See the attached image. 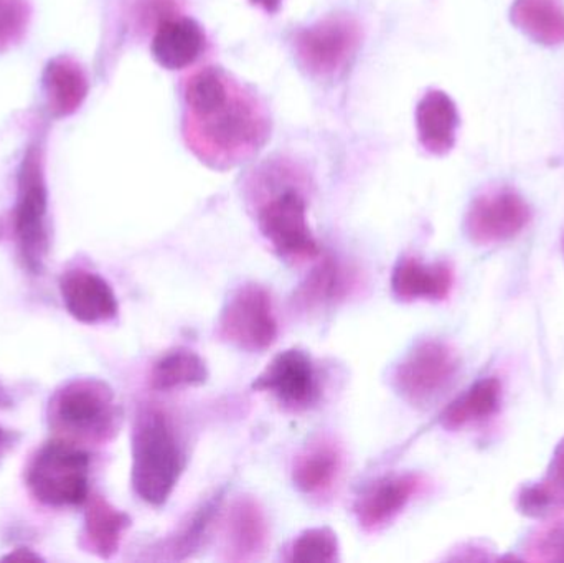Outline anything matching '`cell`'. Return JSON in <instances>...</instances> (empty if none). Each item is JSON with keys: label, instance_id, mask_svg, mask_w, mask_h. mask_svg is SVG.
<instances>
[{"label": "cell", "instance_id": "obj_18", "mask_svg": "<svg viewBox=\"0 0 564 563\" xmlns=\"http://www.w3.org/2000/svg\"><path fill=\"white\" fill-rule=\"evenodd\" d=\"M43 91L50 112L56 118H68L88 96V76L76 59L56 56L43 72Z\"/></svg>", "mask_w": 564, "mask_h": 563}, {"label": "cell", "instance_id": "obj_7", "mask_svg": "<svg viewBox=\"0 0 564 563\" xmlns=\"http://www.w3.org/2000/svg\"><path fill=\"white\" fill-rule=\"evenodd\" d=\"M459 370V357L447 343L414 344L391 372V386L411 405H426L444 392Z\"/></svg>", "mask_w": 564, "mask_h": 563}, {"label": "cell", "instance_id": "obj_15", "mask_svg": "<svg viewBox=\"0 0 564 563\" xmlns=\"http://www.w3.org/2000/svg\"><path fill=\"white\" fill-rule=\"evenodd\" d=\"M527 224V208L512 195L477 202L467 218V234L479 245L499 243L516 237Z\"/></svg>", "mask_w": 564, "mask_h": 563}, {"label": "cell", "instance_id": "obj_13", "mask_svg": "<svg viewBox=\"0 0 564 563\" xmlns=\"http://www.w3.org/2000/svg\"><path fill=\"white\" fill-rule=\"evenodd\" d=\"M207 46V36L200 23L191 17L165 13L158 20L151 52L162 68L184 69L194 65Z\"/></svg>", "mask_w": 564, "mask_h": 563}, {"label": "cell", "instance_id": "obj_2", "mask_svg": "<svg viewBox=\"0 0 564 563\" xmlns=\"http://www.w3.org/2000/svg\"><path fill=\"white\" fill-rule=\"evenodd\" d=\"M184 469L185 453L169 416L161 410H142L132 432L131 483L135 495L148 505L164 506Z\"/></svg>", "mask_w": 564, "mask_h": 563}, {"label": "cell", "instance_id": "obj_12", "mask_svg": "<svg viewBox=\"0 0 564 563\" xmlns=\"http://www.w3.org/2000/svg\"><path fill=\"white\" fill-rule=\"evenodd\" d=\"M59 293L69 316L79 323H108L118 316V297L111 284L91 271L73 270L63 274Z\"/></svg>", "mask_w": 564, "mask_h": 563}, {"label": "cell", "instance_id": "obj_4", "mask_svg": "<svg viewBox=\"0 0 564 563\" xmlns=\"http://www.w3.org/2000/svg\"><path fill=\"white\" fill-rule=\"evenodd\" d=\"M13 234L23 267L40 274L50 251L48 187L45 152L40 141L26 145L17 177Z\"/></svg>", "mask_w": 564, "mask_h": 563}, {"label": "cell", "instance_id": "obj_10", "mask_svg": "<svg viewBox=\"0 0 564 563\" xmlns=\"http://www.w3.org/2000/svg\"><path fill=\"white\" fill-rule=\"evenodd\" d=\"M257 392L271 393L284 409L301 412L318 399V379L311 357L301 349H288L273 357L254 379Z\"/></svg>", "mask_w": 564, "mask_h": 563}, {"label": "cell", "instance_id": "obj_14", "mask_svg": "<svg viewBox=\"0 0 564 563\" xmlns=\"http://www.w3.org/2000/svg\"><path fill=\"white\" fill-rule=\"evenodd\" d=\"M344 453L334 440L322 436L308 443L292 466V483L308 498H324L340 478Z\"/></svg>", "mask_w": 564, "mask_h": 563}, {"label": "cell", "instance_id": "obj_29", "mask_svg": "<svg viewBox=\"0 0 564 563\" xmlns=\"http://www.w3.org/2000/svg\"><path fill=\"white\" fill-rule=\"evenodd\" d=\"M19 442L20 433L0 426V465H2L3 459L9 456V453L19 445Z\"/></svg>", "mask_w": 564, "mask_h": 563}, {"label": "cell", "instance_id": "obj_22", "mask_svg": "<svg viewBox=\"0 0 564 563\" xmlns=\"http://www.w3.org/2000/svg\"><path fill=\"white\" fill-rule=\"evenodd\" d=\"M519 509L532 519L550 518L564 509V442L556 450L545 478L520 492Z\"/></svg>", "mask_w": 564, "mask_h": 563}, {"label": "cell", "instance_id": "obj_3", "mask_svg": "<svg viewBox=\"0 0 564 563\" xmlns=\"http://www.w3.org/2000/svg\"><path fill=\"white\" fill-rule=\"evenodd\" d=\"M50 422L68 442L106 443L115 439L121 409L108 383L76 379L56 390L50 400Z\"/></svg>", "mask_w": 564, "mask_h": 563}, {"label": "cell", "instance_id": "obj_24", "mask_svg": "<svg viewBox=\"0 0 564 563\" xmlns=\"http://www.w3.org/2000/svg\"><path fill=\"white\" fill-rule=\"evenodd\" d=\"M499 402L500 383L496 379L480 380L447 407L441 422L446 429H460L469 423L489 419L496 412Z\"/></svg>", "mask_w": 564, "mask_h": 563}, {"label": "cell", "instance_id": "obj_25", "mask_svg": "<svg viewBox=\"0 0 564 563\" xmlns=\"http://www.w3.org/2000/svg\"><path fill=\"white\" fill-rule=\"evenodd\" d=\"M340 559L337 534L330 528H315L302 532L289 551L294 563H335Z\"/></svg>", "mask_w": 564, "mask_h": 563}, {"label": "cell", "instance_id": "obj_16", "mask_svg": "<svg viewBox=\"0 0 564 563\" xmlns=\"http://www.w3.org/2000/svg\"><path fill=\"white\" fill-rule=\"evenodd\" d=\"M453 286L454 273L449 264H426L416 258L398 261L391 277V290L401 301H444Z\"/></svg>", "mask_w": 564, "mask_h": 563}, {"label": "cell", "instance_id": "obj_1", "mask_svg": "<svg viewBox=\"0 0 564 563\" xmlns=\"http://www.w3.org/2000/svg\"><path fill=\"white\" fill-rule=\"evenodd\" d=\"M188 148L215 169L234 167L253 155L270 136L267 111L251 93L235 82L227 96L210 108L185 112Z\"/></svg>", "mask_w": 564, "mask_h": 563}, {"label": "cell", "instance_id": "obj_20", "mask_svg": "<svg viewBox=\"0 0 564 563\" xmlns=\"http://www.w3.org/2000/svg\"><path fill=\"white\" fill-rule=\"evenodd\" d=\"M85 505L86 542L98 557L108 561L118 554L122 538L131 528V518L101 496L89 495Z\"/></svg>", "mask_w": 564, "mask_h": 563}, {"label": "cell", "instance_id": "obj_26", "mask_svg": "<svg viewBox=\"0 0 564 563\" xmlns=\"http://www.w3.org/2000/svg\"><path fill=\"white\" fill-rule=\"evenodd\" d=\"M32 22L29 0H0V53L23 42Z\"/></svg>", "mask_w": 564, "mask_h": 563}, {"label": "cell", "instance_id": "obj_17", "mask_svg": "<svg viewBox=\"0 0 564 563\" xmlns=\"http://www.w3.org/2000/svg\"><path fill=\"white\" fill-rule=\"evenodd\" d=\"M268 528L267 516L253 498L237 499L231 505L227 516V552L231 561H251L267 549Z\"/></svg>", "mask_w": 564, "mask_h": 563}, {"label": "cell", "instance_id": "obj_11", "mask_svg": "<svg viewBox=\"0 0 564 563\" xmlns=\"http://www.w3.org/2000/svg\"><path fill=\"white\" fill-rule=\"evenodd\" d=\"M421 485L423 481L417 475H391L368 486L355 505L360 528L367 532L387 528L410 505Z\"/></svg>", "mask_w": 564, "mask_h": 563}, {"label": "cell", "instance_id": "obj_31", "mask_svg": "<svg viewBox=\"0 0 564 563\" xmlns=\"http://www.w3.org/2000/svg\"><path fill=\"white\" fill-rule=\"evenodd\" d=\"M250 2L253 3V6L261 7L264 12L278 13L280 12L282 2H284V0H250Z\"/></svg>", "mask_w": 564, "mask_h": 563}, {"label": "cell", "instance_id": "obj_21", "mask_svg": "<svg viewBox=\"0 0 564 563\" xmlns=\"http://www.w3.org/2000/svg\"><path fill=\"white\" fill-rule=\"evenodd\" d=\"M208 367L194 350L177 347L165 353L152 367V389L161 392L182 389V387L204 386L208 380Z\"/></svg>", "mask_w": 564, "mask_h": 563}, {"label": "cell", "instance_id": "obj_8", "mask_svg": "<svg viewBox=\"0 0 564 563\" xmlns=\"http://www.w3.org/2000/svg\"><path fill=\"white\" fill-rule=\"evenodd\" d=\"M360 42L357 20L347 15L325 17L295 33V56L308 75L330 79L347 68Z\"/></svg>", "mask_w": 564, "mask_h": 563}, {"label": "cell", "instance_id": "obj_30", "mask_svg": "<svg viewBox=\"0 0 564 563\" xmlns=\"http://www.w3.org/2000/svg\"><path fill=\"white\" fill-rule=\"evenodd\" d=\"M3 561L39 562L42 561V557H40V555L33 554L30 549H17V551L10 552L9 555H6Z\"/></svg>", "mask_w": 564, "mask_h": 563}, {"label": "cell", "instance_id": "obj_9", "mask_svg": "<svg viewBox=\"0 0 564 563\" xmlns=\"http://www.w3.org/2000/svg\"><path fill=\"white\" fill-rule=\"evenodd\" d=\"M258 225L274 251L288 261L314 260L321 255L307 224V202L295 187L271 195L258 208Z\"/></svg>", "mask_w": 564, "mask_h": 563}, {"label": "cell", "instance_id": "obj_19", "mask_svg": "<svg viewBox=\"0 0 564 563\" xmlns=\"http://www.w3.org/2000/svg\"><path fill=\"white\" fill-rule=\"evenodd\" d=\"M457 124H459V118H457L456 105L446 93L433 89L417 102V138L427 151L434 154L449 151L454 144Z\"/></svg>", "mask_w": 564, "mask_h": 563}, {"label": "cell", "instance_id": "obj_32", "mask_svg": "<svg viewBox=\"0 0 564 563\" xmlns=\"http://www.w3.org/2000/svg\"><path fill=\"white\" fill-rule=\"evenodd\" d=\"M10 403H12V399H10L9 393H7V390L3 389L2 383H0V409L10 407Z\"/></svg>", "mask_w": 564, "mask_h": 563}, {"label": "cell", "instance_id": "obj_5", "mask_svg": "<svg viewBox=\"0 0 564 563\" xmlns=\"http://www.w3.org/2000/svg\"><path fill=\"white\" fill-rule=\"evenodd\" d=\"M30 495L48 508L83 506L89 498V456L68 440L39 450L26 469Z\"/></svg>", "mask_w": 564, "mask_h": 563}, {"label": "cell", "instance_id": "obj_28", "mask_svg": "<svg viewBox=\"0 0 564 563\" xmlns=\"http://www.w3.org/2000/svg\"><path fill=\"white\" fill-rule=\"evenodd\" d=\"M532 554L535 561L564 562V521L540 532L533 542Z\"/></svg>", "mask_w": 564, "mask_h": 563}, {"label": "cell", "instance_id": "obj_23", "mask_svg": "<svg viewBox=\"0 0 564 563\" xmlns=\"http://www.w3.org/2000/svg\"><path fill=\"white\" fill-rule=\"evenodd\" d=\"M351 286L354 273L334 258H324L302 284L297 300L308 307L325 306L344 300Z\"/></svg>", "mask_w": 564, "mask_h": 563}, {"label": "cell", "instance_id": "obj_27", "mask_svg": "<svg viewBox=\"0 0 564 563\" xmlns=\"http://www.w3.org/2000/svg\"><path fill=\"white\" fill-rule=\"evenodd\" d=\"M218 508H220V496H218L217 499H212L207 505L202 506V508L192 516L191 521L184 526L181 534H178L177 541L172 544V552H174L175 559L187 557V555H191L192 551L198 548Z\"/></svg>", "mask_w": 564, "mask_h": 563}, {"label": "cell", "instance_id": "obj_6", "mask_svg": "<svg viewBox=\"0 0 564 563\" xmlns=\"http://www.w3.org/2000/svg\"><path fill=\"white\" fill-rule=\"evenodd\" d=\"M217 334L225 344L245 353L271 349L278 339V321L270 293L257 283L231 291L218 317Z\"/></svg>", "mask_w": 564, "mask_h": 563}]
</instances>
